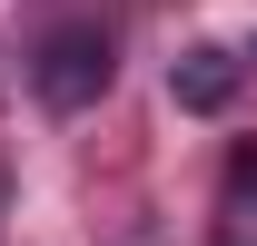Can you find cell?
I'll use <instances>...</instances> for the list:
<instances>
[{
	"mask_svg": "<svg viewBox=\"0 0 257 246\" xmlns=\"http://www.w3.org/2000/svg\"><path fill=\"white\" fill-rule=\"evenodd\" d=\"M119 79V40L99 30V20H69V30L40 40V60H30V89L40 108H60V118H79V108H99V89Z\"/></svg>",
	"mask_w": 257,
	"mask_h": 246,
	"instance_id": "1",
	"label": "cell"
},
{
	"mask_svg": "<svg viewBox=\"0 0 257 246\" xmlns=\"http://www.w3.org/2000/svg\"><path fill=\"white\" fill-rule=\"evenodd\" d=\"M168 98H178L188 118H218L227 98H237V60H227V50H208V40H198V50H178V60H168Z\"/></svg>",
	"mask_w": 257,
	"mask_h": 246,
	"instance_id": "2",
	"label": "cell"
},
{
	"mask_svg": "<svg viewBox=\"0 0 257 246\" xmlns=\"http://www.w3.org/2000/svg\"><path fill=\"white\" fill-rule=\"evenodd\" d=\"M227 207H257V138L227 158Z\"/></svg>",
	"mask_w": 257,
	"mask_h": 246,
	"instance_id": "3",
	"label": "cell"
}]
</instances>
